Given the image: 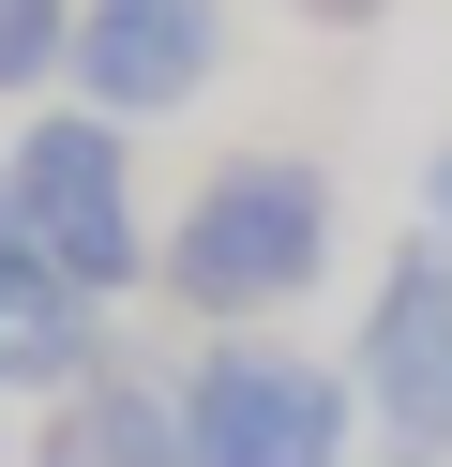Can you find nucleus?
Listing matches in <instances>:
<instances>
[{
    "label": "nucleus",
    "mask_w": 452,
    "mask_h": 467,
    "mask_svg": "<svg viewBox=\"0 0 452 467\" xmlns=\"http://www.w3.org/2000/svg\"><path fill=\"white\" fill-rule=\"evenodd\" d=\"M422 226L452 242V136H437V166H422Z\"/></svg>",
    "instance_id": "obj_10"
},
{
    "label": "nucleus",
    "mask_w": 452,
    "mask_h": 467,
    "mask_svg": "<svg viewBox=\"0 0 452 467\" xmlns=\"http://www.w3.org/2000/svg\"><path fill=\"white\" fill-rule=\"evenodd\" d=\"M317 272H331V166H301V151H226L196 196H181L166 256H151V286L196 302L211 332L287 317Z\"/></svg>",
    "instance_id": "obj_1"
},
{
    "label": "nucleus",
    "mask_w": 452,
    "mask_h": 467,
    "mask_svg": "<svg viewBox=\"0 0 452 467\" xmlns=\"http://www.w3.org/2000/svg\"><path fill=\"white\" fill-rule=\"evenodd\" d=\"M362 407H377L392 437H407V467L452 452V242H407L377 272V302H362Z\"/></svg>",
    "instance_id": "obj_4"
},
{
    "label": "nucleus",
    "mask_w": 452,
    "mask_h": 467,
    "mask_svg": "<svg viewBox=\"0 0 452 467\" xmlns=\"http://www.w3.org/2000/svg\"><path fill=\"white\" fill-rule=\"evenodd\" d=\"M347 407H362V377L301 362V347H211L181 377L196 467H347Z\"/></svg>",
    "instance_id": "obj_3"
},
{
    "label": "nucleus",
    "mask_w": 452,
    "mask_h": 467,
    "mask_svg": "<svg viewBox=\"0 0 452 467\" xmlns=\"http://www.w3.org/2000/svg\"><path fill=\"white\" fill-rule=\"evenodd\" d=\"M30 467H196V437H181V392H151V377H76Z\"/></svg>",
    "instance_id": "obj_7"
},
{
    "label": "nucleus",
    "mask_w": 452,
    "mask_h": 467,
    "mask_svg": "<svg viewBox=\"0 0 452 467\" xmlns=\"http://www.w3.org/2000/svg\"><path fill=\"white\" fill-rule=\"evenodd\" d=\"M76 377H106V302L76 272H46L30 242H0V392L60 407Z\"/></svg>",
    "instance_id": "obj_6"
},
{
    "label": "nucleus",
    "mask_w": 452,
    "mask_h": 467,
    "mask_svg": "<svg viewBox=\"0 0 452 467\" xmlns=\"http://www.w3.org/2000/svg\"><path fill=\"white\" fill-rule=\"evenodd\" d=\"M287 16H317V31H377L392 0H287Z\"/></svg>",
    "instance_id": "obj_9"
},
{
    "label": "nucleus",
    "mask_w": 452,
    "mask_h": 467,
    "mask_svg": "<svg viewBox=\"0 0 452 467\" xmlns=\"http://www.w3.org/2000/svg\"><path fill=\"white\" fill-rule=\"evenodd\" d=\"M0 182H16V242L46 272H76L90 302H121L166 256L151 212H136V121H106V106H30L16 151H0Z\"/></svg>",
    "instance_id": "obj_2"
},
{
    "label": "nucleus",
    "mask_w": 452,
    "mask_h": 467,
    "mask_svg": "<svg viewBox=\"0 0 452 467\" xmlns=\"http://www.w3.org/2000/svg\"><path fill=\"white\" fill-rule=\"evenodd\" d=\"M211 76H226V0H76V106L151 136Z\"/></svg>",
    "instance_id": "obj_5"
},
{
    "label": "nucleus",
    "mask_w": 452,
    "mask_h": 467,
    "mask_svg": "<svg viewBox=\"0 0 452 467\" xmlns=\"http://www.w3.org/2000/svg\"><path fill=\"white\" fill-rule=\"evenodd\" d=\"M46 76H76V0H0V106H30Z\"/></svg>",
    "instance_id": "obj_8"
},
{
    "label": "nucleus",
    "mask_w": 452,
    "mask_h": 467,
    "mask_svg": "<svg viewBox=\"0 0 452 467\" xmlns=\"http://www.w3.org/2000/svg\"><path fill=\"white\" fill-rule=\"evenodd\" d=\"M0 242H16V182H0Z\"/></svg>",
    "instance_id": "obj_11"
}]
</instances>
